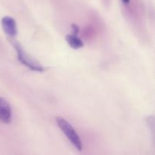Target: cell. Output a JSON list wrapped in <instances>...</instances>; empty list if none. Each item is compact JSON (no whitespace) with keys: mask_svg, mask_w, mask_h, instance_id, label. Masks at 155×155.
I'll list each match as a JSON object with an SVG mask.
<instances>
[{"mask_svg":"<svg viewBox=\"0 0 155 155\" xmlns=\"http://www.w3.org/2000/svg\"><path fill=\"white\" fill-rule=\"evenodd\" d=\"M55 121L59 128L66 135L67 138L75 147L76 149L78 150L79 151H81L83 148V143H82L79 135L75 131L74 127L71 126V124L61 117H57L55 118Z\"/></svg>","mask_w":155,"mask_h":155,"instance_id":"cell-1","label":"cell"},{"mask_svg":"<svg viewBox=\"0 0 155 155\" xmlns=\"http://www.w3.org/2000/svg\"><path fill=\"white\" fill-rule=\"evenodd\" d=\"M12 45L14 46L15 49L16 50L18 59L21 64L24 65V66L30 68L32 71H36V72H42V71H44L43 67L39 64L38 62H36L34 59H33L31 56L29 55L18 42H12Z\"/></svg>","mask_w":155,"mask_h":155,"instance_id":"cell-2","label":"cell"},{"mask_svg":"<svg viewBox=\"0 0 155 155\" xmlns=\"http://www.w3.org/2000/svg\"><path fill=\"white\" fill-rule=\"evenodd\" d=\"M12 119V110L10 104L5 98L0 97V121L10 124Z\"/></svg>","mask_w":155,"mask_h":155,"instance_id":"cell-3","label":"cell"},{"mask_svg":"<svg viewBox=\"0 0 155 155\" xmlns=\"http://www.w3.org/2000/svg\"><path fill=\"white\" fill-rule=\"evenodd\" d=\"M2 26L5 33L10 37H14L17 34V24L12 17L5 16L2 19Z\"/></svg>","mask_w":155,"mask_h":155,"instance_id":"cell-4","label":"cell"},{"mask_svg":"<svg viewBox=\"0 0 155 155\" xmlns=\"http://www.w3.org/2000/svg\"><path fill=\"white\" fill-rule=\"evenodd\" d=\"M66 41L68 43V45L71 48L74 49H78V48L83 47V42L81 40L80 38L77 36V35L75 34H69L66 36Z\"/></svg>","mask_w":155,"mask_h":155,"instance_id":"cell-5","label":"cell"},{"mask_svg":"<svg viewBox=\"0 0 155 155\" xmlns=\"http://www.w3.org/2000/svg\"><path fill=\"white\" fill-rule=\"evenodd\" d=\"M71 27H72V29H73V32H74V34H75V35L78 34L79 31H80V28H79L78 26H77V24H73L72 25H71Z\"/></svg>","mask_w":155,"mask_h":155,"instance_id":"cell-6","label":"cell"},{"mask_svg":"<svg viewBox=\"0 0 155 155\" xmlns=\"http://www.w3.org/2000/svg\"><path fill=\"white\" fill-rule=\"evenodd\" d=\"M130 0H122L123 2L124 3V4H128L129 2H130Z\"/></svg>","mask_w":155,"mask_h":155,"instance_id":"cell-7","label":"cell"}]
</instances>
